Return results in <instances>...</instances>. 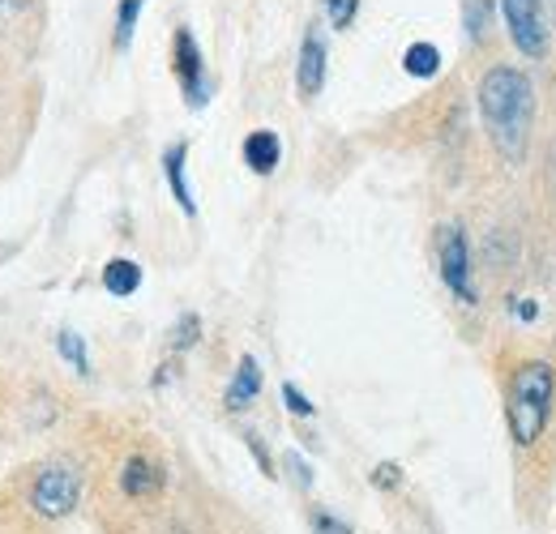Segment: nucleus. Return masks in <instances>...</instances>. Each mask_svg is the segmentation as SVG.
Wrapping results in <instances>:
<instances>
[{"label": "nucleus", "mask_w": 556, "mask_h": 534, "mask_svg": "<svg viewBox=\"0 0 556 534\" xmlns=\"http://www.w3.org/2000/svg\"><path fill=\"white\" fill-rule=\"evenodd\" d=\"M480 116L492 137V145L501 150V158L522 163L527 141H531V120H535V86L522 68L496 65L480 81Z\"/></svg>", "instance_id": "f257e3e1"}, {"label": "nucleus", "mask_w": 556, "mask_h": 534, "mask_svg": "<svg viewBox=\"0 0 556 534\" xmlns=\"http://www.w3.org/2000/svg\"><path fill=\"white\" fill-rule=\"evenodd\" d=\"M556 402V368L548 359H527L514 381H509V402H505V419H509V436L527 449L544 436L548 419H553Z\"/></svg>", "instance_id": "f03ea898"}, {"label": "nucleus", "mask_w": 556, "mask_h": 534, "mask_svg": "<svg viewBox=\"0 0 556 534\" xmlns=\"http://www.w3.org/2000/svg\"><path fill=\"white\" fill-rule=\"evenodd\" d=\"M437 266H441V282L463 304H476L480 300V291L471 282V244H467V231L458 223H441L437 227Z\"/></svg>", "instance_id": "7ed1b4c3"}, {"label": "nucleus", "mask_w": 556, "mask_h": 534, "mask_svg": "<svg viewBox=\"0 0 556 534\" xmlns=\"http://www.w3.org/2000/svg\"><path fill=\"white\" fill-rule=\"evenodd\" d=\"M77 496H81V474L70 462H48L39 470L35 487H30V505L39 518H70L77 509Z\"/></svg>", "instance_id": "20e7f679"}, {"label": "nucleus", "mask_w": 556, "mask_h": 534, "mask_svg": "<svg viewBox=\"0 0 556 534\" xmlns=\"http://www.w3.org/2000/svg\"><path fill=\"white\" fill-rule=\"evenodd\" d=\"M501 13H505L509 39L518 43L522 56L544 61L553 52V35L544 26V0H501Z\"/></svg>", "instance_id": "39448f33"}, {"label": "nucleus", "mask_w": 556, "mask_h": 534, "mask_svg": "<svg viewBox=\"0 0 556 534\" xmlns=\"http://www.w3.org/2000/svg\"><path fill=\"white\" fill-rule=\"evenodd\" d=\"M172 56H176V77H180L185 103H189V107H206L210 103L206 65H202V48H198V39H193V30H189V26H180V30H176Z\"/></svg>", "instance_id": "423d86ee"}, {"label": "nucleus", "mask_w": 556, "mask_h": 534, "mask_svg": "<svg viewBox=\"0 0 556 534\" xmlns=\"http://www.w3.org/2000/svg\"><path fill=\"white\" fill-rule=\"evenodd\" d=\"M326 39L317 26L304 30V43H300V65H295V86H300V99H317L321 86H326Z\"/></svg>", "instance_id": "0eeeda50"}, {"label": "nucleus", "mask_w": 556, "mask_h": 534, "mask_svg": "<svg viewBox=\"0 0 556 534\" xmlns=\"http://www.w3.org/2000/svg\"><path fill=\"white\" fill-rule=\"evenodd\" d=\"M185 158H189V145H185V141H172V145L163 150V171H167L172 198H176V205L193 218V214H198V201H193V189H189V180H185Z\"/></svg>", "instance_id": "6e6552de"}, {"label": "nucleus", "mask_w": 556, "mask_h": 534, "mask_svg": "<svg viewBox=\"0 0 556 534\" xmlns=\"http://www.w3.org/2000/svg\"><path fill=\"white\" fill-rule=\"evenodd\" d=\"M262 394V364L253 359V355H240V364H236V377H231V385H227V406L231 410H244V406H253Z\"/></svg>", "instance_id": "1a4fd4ad"}, {"label": "nucleus", "mask_w": 556, "mask_h": 534, "mask_svg": "<svg viewBox=\"0 0 556 534\" xmlns=\"http://www.w3.org/2000/svg\"><path fill=\"white\" fill-rule=\"evenodd\" d=\"M282 158V141L270 129H257V134L244 137V163L257 171V176H270Z\"/></svg>", "instance_id": "9d476101"}, {"label": "nucleus", "mask_w": 556, "mask_h": 534, "mask_svg": "<svg viewBox=\"0 0 556 534\" xmlns=\"http://www.w3.org/2000/svg\"><path fill=\"white\" fill-rule=\"evenodd\" d=\"M159 483H163V474H159L154 462H146V458H129L125 470H121L125 496H150V492H159Z\"/></svg>", "instance_id": "9b49d317"}, {"label": "nucleus", "mask_w": 556, "mask_h": 534, "mask_svg": "<svg viewBox=\"0 0 556 534\" xmlns=\"http://www.w3.org/2000/svg\"><path fill=\"white\" fill-rule=\"evenodd\" d=\"M141 287V266L138 262H129V257H116V262H108L103 266V291L108 295H134Z\"/></svg>", "instance_id": "f8f14e48"}, {"label": "nucleus", "mask_w": 556, "mask_h": 534, "mask_svg": "<svg viewBox=\"0 0 556 534\" xmlns=\"http://www.w3.org/2000/svg\"><path fill=\"white\" fill-rule=\"evenodd\" d=\"M403 68H407L412 77H437V73H441V52H437L432 43H412V48L403 52Z\"/></svg>", "instance_id": "ddd939ff"}, {"label": "nucleus", "mask_w": 556, "mask_h": 534, "mask_svg": "<svg viewBox=\"0 0 556 534\" xmlns=\"http://www.w3.org/2000/svg\"><path fill=\"white\" fill-rule=\"evenodd\" d=\"M141 4H146V0H121V9H116V48H121V52L134 43V30H138Z\"/></svg>", "instance_id": "4468645a"}, {"label": "nucleus", "mask_w": 556, "mask_h": 534, "mask_svg": "<svg viewBox=\"0 0 556 534\" xmlns=\"http://www.w3.org/2000/svg\"><path fill=\"white\" fill-rule=\"evenodd\" d=\"M488 17H492V4H488V0H463V22H467V35H471L476 43H484Z\"/></svg>", "instance_id": "2eb2a0df"}, {"label": "nucleus", "mask_w": 556, "mask_h": 534, "mask_svg": "<svg viewBox=\"0 0 556 534\" xmlns=\"http://www.w3.org/2000/svg\"><path fill=\"white\" fill-rule=\"evenodd\" d=\"M56 351H61V355L70 359V368H73V372H86V368H90V355H86V342H81V338L73 334V330H61V334H56Z\"/></svg>", "instance_id": "dca6fc26"}, {"label": "nucleus", "mask_w": 556, "mask_h": 534, "mask_svg": "<svg viewBox=\"0 0 556 534\" xmlns=\"http://www.w3.org/2000/svg\"><path fill=\"white\" fill-rule=\"evenodd\" d=\"M321 4H326L330 22H334L339 30H348L351 22H355V9H359V0H321Z\"/></svg>", "instance_id": "f3484780"}, {"label": "nucleus", "mask_w": 556, "mask_h": 534, "mask_svg": "<svg viewBox=\"0 0 556 534\" xmlns=\"http://www.w3.org/2000/svg\"><path fill=\"white\" fill-rule=\"evenodd\" d=\"M282 402H287V410H291V415H300V419H308V415H313V402L304 398V394H300L291 381L282 385Z\"/></svg>", "instance_id": "a211bd4d"}, {"label": "nucleus", "mask_w": 556, "mask_h": 534, "mask_svg": "<svg viewBox=\"0 0 556 534\" xmlns=\"http://www.w3.org/2000/svg\"><path fill=\"white\" fill-rule=\"evenodd\" d=\"M198 330H202V321H198V317H185V321L176 326V338H172V346H176V351L193 346V342H198Z\"/></svg>", "instance_id": "6ab92c4d"}, {"label": "nucleus", "mask_w": 556, "mask_h": 534, "mask_svg": "<svg viewBox=\"0 0 556 534\" xmlns=\"http://www.w3.org/2000/svg\"><path fill=\"white\" fill-rule=\"evenodd\" d=\"M372 483H377V487H386V492H390V487H399V483H403V470L394 467V462H381V467L372 470Z\"/></svg>", "instance_id": "aec40b11"}, {"label": "nucleus", "mask_w": 556, "mask_h": 534, "mask_svg": "<svg viewBox=\"0 0 556 534\" xmlns=\"http://www.w3.org/2000/svg\"><path fill=\"white\" fill-rule=\"evenodd\" d=\"M313 531L317 534H355L348 522H339V518H330V513H313Z\"/></svg>", "instance_id": "412c9836"}, {"label": "nucleus", "mask_w": 556, "mask_h": 534, "mask_svg": "<svg viewBox=\"0 0 556 534\" xmlns=\"http://www.w3.org/2000/svg\"><path fill=\"white\" fill-rule=\"evenodd\" d=\"M287 467L295 470V483H300V487H313V470H308V462H304L300 454H287Z\"/></svg>", "instance_id": "4be33fe9"}, {"label": "nucleus", "mask_w": 556, "mask_h": 534, "mask_svg": "<svg viewBox=\"0 0 556 534\" xmlns=\"http://www.w3.org/2000/svg\"><path fill=\"white\" fill-rule=\"evenodd\" d=\"M535 313H540L535 300H522V304H518V317H522V321H535Z\"/></svg>", "instance_id": "5701e85b"}, {"label": "nucleus", "mask_w": 556, "mask_h": 534, "mask_svg": "<svg viewBox=\"0 0 556 534\" xmlns=\"http://www.w3.org/2000/svg\"><path fill=\"white\" fill-rule=\"evenodd\" d=\"M9 4H13V0H0V9H9Z\"/></svg>", "instance_id": "b1692460"}, {"label": "nucleus", "mask_w": 556, "mask_h": 534, "mask_svg": "<svg viewBox=\"0 0 556 534\" xmlns=\"http://www.w3.org/2000/svg\"><path fill=\"white\" fill-rule=\"evenodd\" d=\"M553 4H556V0H553Z\"/></svg>", "instance_id": "393cba45"}]
</instances>
